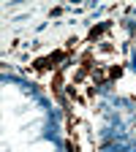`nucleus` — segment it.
<instances>
[{"mask_svg":"<svg viewBox=\"0 0 136 152\" xmlns=\"http://www.w3.org/2000/svg\"><path fill=\"white\" fill-rule=\"evenodd\" d=\"M65 57V52H54V54H49V57H41V60H35V71H52V68H57V63H60Z\"/></svg>","mask_w":136,"mask_h":152,"instance_id":"obj_1","label":"nucleus"},{"mask_svg":"<svg viewBox=\"0 0 136 152\" xmlns=\"http://www.w3.org/2000/svg\"><path fill=\"white\" fill-rule=\"evenodd\" d=\"M106 30H109V22H104V25H98V27H93V30H90V35H87V41H95V38L104 35Z\"/></svg>","mask_w":136,"mask_h":152,"instance_id":"obj_2","label":"nucleus"},{"mask_svg":"<svg viewBox=\"0 0 136 152\" xmlns=\"http://www.w3.org/2000/svg\"><path fill=\"white\" fill-rule=\"evenodd\" d=\"M117 76H123V68H120V65H114V68L109 71V79H117Z\"/></svg>","mask_w":136,"mask_h":152,"instance_id":"obj_3","label":"nucleus"}]
</instances>
